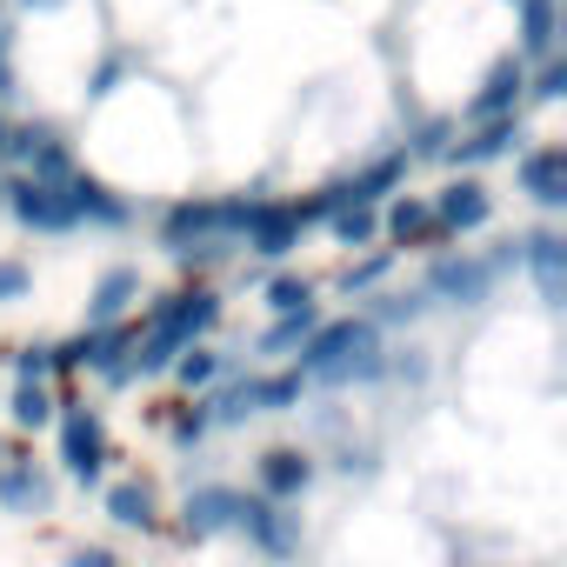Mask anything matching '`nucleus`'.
I'll list each match as a JSON object with an SVG mask.
<instances>
[{
  "mask_svg": "<svg viewBox=\"0 0 567 567\" xmlns=\"http://www.w3.org/2000/svg\"><path fill=\"white\" fill-rule=\"evenodd\" d=\"M68 567H114V554H107V547H81Z\"/></svg>",
  "mask_w": 567,
  "mask_h": 567,
  "instance_id": "a211bd4d",
  "label": "nucleus"
},
{
  "mask_svg": "<svg viewBox=\"0 0 567 567\" xmlns=\"http://www.w3.org/2000/svg\"><path fill=\"white\" fill-rule=\"evenodd\" d=\"M21 280H28V274H21L14 260H0V295H21Z\"/></svg>",
  "mask_w": 567,
  "mask_h": 567,
  "instance_id": "6ab92c4d",
  "label": "nucleus"
},
{
  "mask_svg": "<svg viewBox=\"0 0 567 567\" xmlns=\"http://www.w3.org/2000/svg\"><path fill=\"white\" fill-rule=\"evenodd\" d=\"M388 234H394V240H408V234H434V214H427V207H408V200H401V207L388 214Z\"/></svg>",
  "mask_w": 567,
  "mask_h": 567,
  "instance_id": "ddd939ff",
  "label": "nucleus"
},
{
  "mask_svg": "<svg viewBox=\"0 0 567 567\" xmlns=\"http://www.w3.org/2000/svg\"><path fill=\"white\" fill-rule=\"evenodd\" d=\"M107 514H114L121 527H154V494L134 487V481H121V487L107 494Z\"/></svg>",
  "mask_w": 567,
  "mask_h": 567,
  "instance_id": "0eeeda50",
  "label": "nucleus"
},
{
  "mask_svg": "<svg viewBox=\"0 0 567 567\" xmlns=\"http://www.w3.org/2000/svg\"><path fill=\"white\" fill-rule=\"evenodd\" d=\"M200 381H214V354H207V348H194V354L181 361V388H200Z\"/></svg>",
  "mask_w": 567,
  "mask_h": 567,
  "instance_id": "4468645a",
  "label": "nucleus"
},
{
  "mask_svg": "<svg viewBox=\"0 0 567 567\" xmlns=\"http://www.w3.org/2000/svg\"><path fill=\"white\" fill-rule=\"evenodd\" d=\"M507 141H514V121H494V127H487L481 141H467L454 161H461V167H474V161H494V154H507Z\"/></svg>",
  "mask_w": 567,
  "mask_h": 567,
  "instance_id": "1a4fd4ad",
  "label": "nucleus"
},
{
  "mask_svg": "<svg viewBox=\"0 0 567 567\" xmlns=\"http://www.w3.org/2000/svg\"><path fill=\"white\" fill-rule=\"evenodd\" d=\"M308 474H315V467H308V454H295V447H274V454L260 461V487H267V494H280V501L301 494V487H308Z\"/></svg>",
  "mask_w": 567,
  "mask_h": 567,
  "instance_id": "7ed1b4c3",
  "label": "nucleus"
},
{
  "mask_svg": "<svg viewBox=\"0 0 567 567\" xmlns=\"http://www.w3.org/2000/svg\"><path fill=\"white\" fill-rule=\"evenodd\" d=\"M334 234H341V240H368V234H374V220H368V214H341V220H334Z\"/></svg>",
  "mask_w": 567,
  "mask_h": 567,
  "instance_id": "dca6fc26",
  "label": "nucleus"
},
{
  "mask_svg": "<svg viewBox=\"0 0 567 567\" xmlns=\"http://www.w3.org/2000/svg\"><path fill=\"white\" fill-rule=\"evenodd\" d=\"M200 427H207V414H200V408H194V414H181V421H174V434H181V441H187V434H200Z\"/></svg>",
  "mask_w": 567,
  "mask_h": 567,
  "instance_id": "aec40b11",
  "label": "nucleus"
},
{
  "mask_svg": "<svg viewBox=\"0 0 567 567\" xmlns=\"http://www.w3.org/2000/svg\"><path fill=\"white\" fill-rule=\"evenodd\" d=\"M14 421H21V427H48V421H54V401H48V388L21 381V394H14Z\"/></svg>",
  "mask_w": 567,
  "mask_h": 567,
  "instance_id": "9d476101",
  "label": "nucleus"
},
{
  "mask_svg": "<svg viewBox=\"0 0 567 567\" xmlns=\"http://www.w3.org/2000/svg\"><path fill=\"white\" fill-rule=\"evenodd\" d=\"M560 94V68H540V81H534V101H554Z\"/></svg>",
  "mask_w": 567,
  "mask_h": 567,
  "instance_id": "f3484780",
  "label": "nucleus"
},
{
  "mask_svg": "<svg viewBox=\"0 0 567 567\" xmlns=\"http://www.w3.org/2000/svg\"><path fill=\"white\" fill-rule=\"evenodd\" d=\"M0 501H14V507H48V487H41L28 467H14V474H0Z\"/></svg>",
  "mask_w": 567,
  "mask_h": 567,
  "instance_id": "9b49d317",
  "label": "nucleus"
},
{
  "mask_svg": "<svg viewBox=\"0 0 567 567\" xmlns=\"http://www.w3.org/2000/svg\"><path fill=\"white\" fill-rule=\"evenodd\" d=\"M361 354H374V334L368 328H354V321H341V328H321L315 334V348L301 354L315 374H354V361Z\"/></svg>",
  "mask_w": 567,
  "mask_h": 567,
  "instance_id": "f257e3e1",
  "label": "nucleus"
},
{
  "mask_svg": "<svg viewBox=\"0 0 567 567\" xmlns=\"http://www.w3.org/2000/svg\"><path fill=\"white\" fill-rule=\"evenodd\" d=\"M520 181L534 187V200H540V207H560V154H554V147L527 154V161H520Z\"/></svg>",
  "mask_w": 567,
  "mask_h": 567,
  "instance_id": "423d86ee",
  "label": "nucleus"
},
{
  "mask_svg": "<svg viewBox=\"0 0 567 567\" xmlns=\"http://www.w3.org/2000/svg\"><path fill=\"white\" fill-rule=\"evenodd\" d=\"M234 501H240V494H227V487H200V494H187V527H194V534L220 527V520L234 514Z\"/></svg>",
  "mask_w": 567,
  "mask_h": 567,
  "instance_id": "6e6552de",
  "label": "nucleus"
},
{
  "mask_svg": "<svg viewBox=\"0 0 567 567\" xmlns=\"http://www.w3.org/2000/svg\"><path fill=\"white\" fill-rule=\"evenodd\" d=\"M101 461H107V434H101V421L74 414V421H68V474H74V481H101Z\"/></svg>",
  "mask_w": 567,
  "mask_h": 567,
  "instance_id": "f03ea898",
  "label": "nucleus"
},
{
  "mask_svg": "<svg viewBox=\"0 0 567 567\" xmlns=\"http://www.w3.org/2000/svg\"><path fill=\"white\" fill-rule=\"evenodd\" d=\"M301 301H308V280H274V308L280 315H295Z\"/></svg>",
  "mask_w": 567,
  "mask_h": 567,
  "instance_id": "2eb2a0df",
  "label": "nucleus"
},
{
  "mask_svg": "<svg viewBox=\"0 0 567 567\" xmlns=\"http://www.w3.org/2000/svg\"><path fill=\"white\" fill-rule=\"evenodd\" d=\"M441 227H481L487 220V194H481V181H454V187H441Z\"/></svg>",
  "mask_w": 567,
  "mask_h": 567,
  "instance_id": "20e7f679",
  "label": "nucleus"
},
{
  "mask_svg": "<svg viewBox=\"0 0 567 567\" xmlns=\"http://www.w3.org/2000/svg\"><path fill=\"white\" fill-rule=\"evenodd\" d=\"M0 154H8V141H0Z\"/></svg>",
  "mask_w": 567,
  "mask_h": 567,
  "instance_id": "412c9836",
  "label": "nucleus"
},
{
  "mask_svg": "<svg viewBox=\"0 0 567 567\" xmlns=\"http://www.w3.org/2000/svg\"><path fill=\"white\" fill-rule=\"evenodd\" d=\"M520 87H527V68H520V61H501V68H494V81H487V94H481L467 114H474V121H494L507 101H520Z\"/></svg>",
  "mask_w": 567,
  "mask_h": 567,
  "instance_id": "39448f33",
  "label": "nucleus"
},
{
  "mask_svg": "<svg viewBox=\"0 0 567 567\" xmlns=\"http://www.w3.org/2000/svg\"><path fill=\"white\" fill-rule=\"evenodd\" d=\"M127 295H134V274H107V288H101V301H94V321H114V315L127 308Z\"/></svg>",
  "mask_w": 567,
  "mask_h": 567,
  "instance_id": "f8f14e48",
  "label": "nucleus"
}]
</instances>
